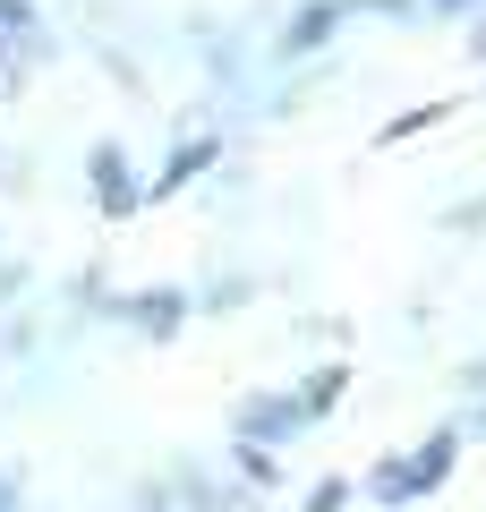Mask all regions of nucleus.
<instances>
[{"mask_svg":"<svg viewBox=\"0 0 486 512\" xmlns=\"http://www.w3.org/2000/svg\"><path fill=\"white\" fill-rule=\"evenodd\" d=\"M444 470H452V436H435V444H418V453L384 461V470H376V495H384V504H410V495L435 487Z\"/></svg>","mask_w":486,"mask_h":512,"instance_id":"1","label":"nucleus"},{"mask_svg":"<svg viewBox=\"0 0 486 512\" xmlns=\"http://www.w3.org/2000/svg\"><path fill=\"white\" fill-rule=\"evenodd\" d=\"M342 495H350L342 478H324V487H316V504H307V512H342Z\"/></svg>","mask_w":486,"mask_h":512,"instance_id":"2","label":"nucleus"}]
</instances>
